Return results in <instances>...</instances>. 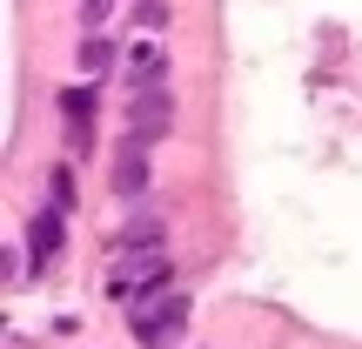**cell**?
Returning a JSON list of instances; mask_svg holds the SVG:
<instances>
[{
  "label": "cell",
  "mask_w": 362,
  "mask_h": 349,
  "mask_svg": "<svg viewBox=\"0 0 362 349\" xmlns=\"http://www.w3.org/2000/svg\"><path fill=\"white\" fill-rule=\"evenodd\" d=\"M47 181H54V208H74V175H67V168H54Z\"/></svg>",
  "instance_id": "9"
},
{
  "label": "cell",
  "mask_w": 362,
  "mask_h": 349,
  "mask_svg": "<svg viewBox=\"0 0 362 349\" xmlns=\"http://www.w3.org/2000/svg\"><path fill=\"white\" fill-rule=\"evenodd\" d=\"M107 7H115V0H81V21H88V27H101V21H107Z\"/></svg>",
  "instance_id": "11"
},
{
  "label": "cell",
  "mask_w": 362,
  "mask_h": 349,
  "mask_svg": "<svg viewBox=\"0 0 362 349\" xmlns=\"http://www.w3.org/2000/svg\"><path fill=\"white\" fill-rule=\"evenodd\" d=\"M168 21V7H161V0H141V7H134V27H161Z\"/></svg>",
  "instance_id": "10"
},
{
  "label": "cell",
  "mask_w": 362,
  "mask_h": 349,
  "mask_svg": "<svg viewBox=\"0 0 362 349\" xmlns=\"http://www.w3.org/2000/svg\"><path fill=\"white\" fill-rule=\"evenodd\" d=\"M107 67H115V40H101V34H88V40H81V74H94V81H101Z\"/></svg>",
  "instance_id": "8"
},
{
  "label": "cell",
  "mask_w": 362,
  "mask_h": 349,
  "mask_svg": "<svg viewBox=\"0 0 362 349\" xmlns=\"http://www.w3.org/2000/svg\"><path fill=\"white\" fill-rule=\"evenodd\" d=\"M61 115H67V142H74V148H94V94L88 88H67L61 94Z\"/></svg>",
  "instance_id": "5"
},
{
  "label": "cell",
  "mask_w": 362,
  "mask_h": 349,
  "mask_svg": "<svg viewBox=\"0 0 362 349\" xmlns=\"http://www.w3.org/2000/svg\"><path fill=\"white\" fill-rule=\"evenodd\" d=\"M128 309H134V336L148 349H175L181 329H188V296H181V289H161V296L128 302Z\"/></svg>",
  "instance_id": "2"
},
{
  "label": "cell",
  "mask_w": 362,
  "mask_h": 349,
  "mask_svg": "<svg viewBox=\"0 0 362 349\" xmlns=\"http://www.w3.org/2000/svg\"><path fill=\"white\" fill-rule=\"evenodd\" d=\"M115 188L121 195H141L148 188V148L128 142V135H121V155H115Z\"/></svg>",
  "instance_id": "6"
},
{
  "label": "cell",
  "mask_w": 362,
  "mask_h": 349,
  "mask_svg": "<svg viewBox=\"0 0 362 349\" xmlns=\"http://www.w3.org/2000/svg\"><path fill=\"white\" fill-rule=\"evenodd\" d=\"M61 215H67V208H40V215L27 222V256H34L40 269H47V262L61 256V242H67V222Z\"/></svg>",
  "instance_id": "4"
},
{
  "label": "cell",
  "mask_w": 362,
  "mask_h": 349,
  "mask_svg": "<svg viewBox=\"0 0 362 349\" xmlns=\"http://www.w3.org/2000/svg\"><path fill=\"white\" fill-rule=\"evenodd\" d=\"M121 248H161V215H134L128 229L115 235V256Z\"/></svg>",
  "instance_id": "7"
},
{
  "label": "cell",
  "mask_w": 362,
  "mask_h": 349,
  "mask_svg": "<svg viewBox=\"0 0 362 349\" xmlns=\"http://www.w3.org/2000/svg\"><path fill=\"white\" fill-rule=\"evenodd\" d=\"M168 289V256L161 248H121L107 269V302H134V296H161Z\"/></svg>",
  "instance_id": "1"
},
{
  "label": "cell",
  "mask_w": 362,
  "mask_h": 349,
  "mask_svg": "<svg viewBox=\"0 0 362 349\" xmlns=\"http://www.w3.org/2000/svg\"><path fill=\"white\" fill-rule=\"evenodd\" d=\"M168 121H175V101H168V88H134V101H128V142H161L168 135Z\"/></svg>",
  "instance_id": "3"
}]
</instances>
